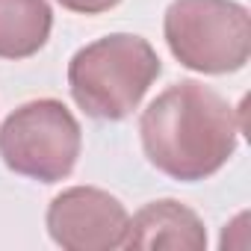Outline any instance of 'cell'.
<instances>
[{
  "mask_svg": "<svg viewBox=\"0 0 251 251\" xmlns=\"http://www.w3.org/2000/svg\"><path fill=\"white\" fill-rule=\"evenodd\" d=\"M242 121L210 86L180 80L157 95L139 118V136L151 166L180 183L216 175L236 151Z\"/></svg>",
  "mask_w": 251,
  "mask_h": 251,
  "instance_id": "6da1fadb",
  "label": "cell"
},
{
  "mask_svg": "<svg viewBox=\"0 0 251 251\" xmlns=\"http://www.w3.org/2000/svg\"><path fill=\"white\" fill-rule=\"evenodd\" d=\"M160 74L163 62L148 39L133 33H112L71 56L68 89L86 115L100 121H121L142 103Z\"/></svg>",
  "mask_w": 251,
  "mask_h": 251,
  "instance_id": "7a4b0ae2",
  "label": "cell"
},
{
  "mask_svg": "<svg viewBox=\"0 0 251 251\" xmlns=\"http://www.w3.org/2000/svg\"><path fill=\"white\" fill-rule=\"evenodd\" d=\"M163 33L172 56L198 74H233L251 56V18L236 0H172Z\"/></svg>",
  "mask_w": 251,
  "mask_h": 251,
  "instance_id": "3957f363",
  "label": "cell"
},
{
  "mask_svg": "<svg viewBox=\"0 0 251 251\" xmlns=\"http://www.w3.org/2000/svg\"><path fill=\"white\" fill-rule=\"evenodd\" d=\"M83 133L74 112L53 98L21 103L0 127V157L6 169L39 180H65L80 157Z\"/></svg>",
  "mask_w": 251,
  "mask_h": 251,
  "instance_id": "277c9868",
  "label": "cell"
},
{
  "mask_svg": "<svg viewBox=\"0 0 251 251\" xmlns=\"http://www.w3.org/2000/svg\"><path fill=\"white\" fill-rule=\"evenodd\" d=\"M127 222L124 204L98 186L62 189L48 207V233L65 251L121 248Z\"/></svg>",
  "mask_w": 251,
  "mask_h": 251,
  "instance_id": "5b68a950",
  "label": "cell"
},
{
  "mask_svg": "<svg viewBox=\"0 0 251 251\" xmlns=\"http://www.w3.org/2000/svg\"><path fill=\"white\" fill-rule=\"evenodd\" d=\"M121 248H207V230L195 210L175 198L145 204L130 222Z\"/></svg>",
  "mask_w": 251,
  "mask_h": 251,
  "instance_id": "8992f818",
  "label": "cell"
},
{
  "mask_svg": "<svg viewBox=\"0 0 251 251\" xmlns=\"http://www.w3.org/2000/svg\"><path fill=\"white\" fill-rule=\"evenodd\" d=\"M53 27L48 0H0V59H27L39 53Z\"/></svg>",
  "mask_w": 251,
  "mask_h": 251,
  "instance_id": "52a82bcc",
  "label": "cell"
},
{
  "mask_svg": "<svg viewBox=\"0 0 251 251\" xmlns=\"http://www.w3.org/2000/svg\"><path fill=\"white\" fill-rule=\"evenodd\" d=\"M59 3L71 12H80V15H100V12L115 9L121 0H59Z\"/></svg>",
  "mask_w": 251,
  "mask_h": 251,
  "instance_id": "ba28073f",
  "label": "cell"
}]
</instances>
